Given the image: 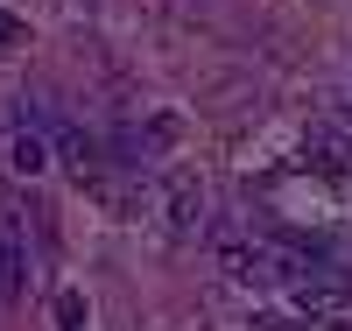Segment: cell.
<instances>
[{
    "instance_id": "obj_1",
    "label": "cell",
    "mask_w": 352,
    "mask_h": 331,
    "mask_svg": "<svg viewBox=\"0 0 352 331\" xmlns=\"http://www.w3.org/2000/svg\"><path fill=\"white\" fill-rule=\"evenodd\" d=\"M289 296H296V317L317 324V331L352 324V282L331 275V268H310V275H296V282H289Z\"/></svg>"
},
{
    "instance_id": "obj_2",
    "label": "cell",
    "mask_w": 352,
    "mask_h": 331,
    "mask_svg": "<svg viewBox=\"0 0 352 331\" xmlns=\"http://www.w3.org/2000/svg\"><path fill=\"white\" fill-rule=\"evenodd\" d=\"M162 226H169V239H197V226H204V176L197 169L162 176Z\"/></svg>"
},
{
    "instance_id": "obj_3",
    "label": "cell",
    "mask_w": 352,
    "mask_h": 331,
    "mask_svg": "<svg viewBox=\"0 0 352 331\" xmlns=\"http://www.w3.org/2000/svg\"><path fill=\"white\" fill-rule=\"evenodd\" d=\"M303 156H310L317 176L345 184V176H352V127H345V120H310V127H303Z\"/></svg>"
},
{
    "instance_id": "obj_4",
    "label": "cell",
    "mask_w": 352,
    "mask_h": 331,
    "mask_svg": "<svg viewBox=\"0 0 352 331\" xmlns=\"http://www.w3.org/2000/svg\"><path fill=\"white\" fill-rule=\"evenodd\" d=\"M219 268H226V282H240V289H268L275 275H289L268 247H254V239H240V233L219 239Z\"/></svg>"
},
{
    "instance_id": "obj_5",
    "label": "cell",
    "mask_w": 352,
    "mask_h": 331,
    "mask_svg": "<svg viewBox=\"0 0 352 331\" xmlns=\"http://www.w3.org/2000/svg\"><path fill=\"white\" fill-rule=\"evenodd\" d=\"M21 275H28V247H21V226L0 212V303L21 296Z\"/></svg>"
},
{
    "instance_id": "obj_6",
    "label": "cell",
    "mask_w": 352,
    "mask_h": 331,
    "mask_svg": "<svg viewBox=\"0 0 352 331\" xmlns=\"http://www.w3.org/2000/svg\"><path fill=\"white\" fill-rule=\"evenodd\" d=\"M50 162V148H43V134H28V127H14V141H8V169L14 176H36Z\"/></svg>"
},
{
    "instance_id": "obj_7",
    "label": "cell",
    "mask_w": 352,
    "mask_h": 331,
    "mask_svg": "<svg viewBox=\"0 0 352 331\" xmlns=\"http://www.w3.org/2000/svg\"><path fill=\"white\" fill-rule=\"evenodd\" d=\"M56 331H85V296H78V289L56 296Z\"/></svg>"
},
{
    "instance_id": "obj_8",
    "label": "cell",
    "mask_w": 352,
    "mask_h": 331,
    "mask_svg": "<svg viewBox=\"0 0 352 331\" xmlns=\"http://www.w3.org/2000/svg\"><path fill=\"white\" fill-rule=\"evenodd\" d=\"M14 36H21V21H14L8 8H0V50H14Z\"/></svg>"
},
{
    "instance_id": "obj_9",
    "label": "cell",
    "mask_w": 352,
    "mask_h": 331,
    "mask_svg": "<svg viewBox=\"0 0 352 331\" xmlns=\"http://www.w3.org/2000/svg\"><path fill=\"white\" fill-rule=\"evenodd\" d=\"M331 331H352V324H331Z\"/></svg>"
}]
</instances>
